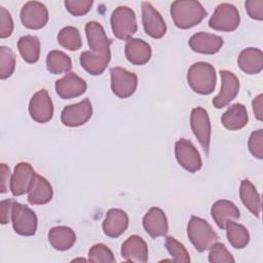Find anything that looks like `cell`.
Instances as JSON below:
<instances>
[{
	"label": "cell",
	"instance_id": "cell-1",
	"mask_svg": "<svg viewBox=\"0 0 263 263\" xmlns=\"http://www.w3.org/2000/svg\"><path fill=\"white\" fill-rule=\"evenodd\" d=\"M171 16L176 27L189 29L199 24L206 16V11L198 1L177 0L171 5Z\"/></svg>",
	"mask_w": 263,
	"mask_h": 263
},
{
	"label": "cell",
	"instance_id": "cell-2",
	"mask_svg": "<svg viewBox=\"0 0 263 263\" xmlns=\"http://www.w3.org/2000/svg\"><path fill=\"white\" fill-rule=\"evenodd\" d=\"M215 68L206 62L193 64L187 72V82L193 91L199 95H210L216 87Z\"/></svg>",
	"mask_w": 263,
	"mask_h": 263
},
{
	"label": "cell",
	"instance_id": "cell-3",
	"mask_svg": "<svg viewBox=\"0 0 263 263\" xmlns=\"http://www.w3.org/2000/svg\"><path fill=\"white\" fill-rule=\"evenodd\" d=\"M187 235L198 252H204L219 240L218 234L203 219L192 216L187 225Z\"/></svg>",
	"mask_w": 263,
	"mask_h": 263
},
{
	"label": "cell",
	"instance_id": "cell-4",
	"mask_svg": "<svg viewBox=\"0 0 263 263\" xmlns=\"http://www.w3.org/2000/svg\"><path fill=\"white\" fill-rule=\"evenodd\" d=\"M111 28L116 38L128 40L137 32V18L134 10L127 6H119L111 14Z\"/></svg>",
	"mask_w": 263,
	"mask_h": 263
},
{
	"label": "cell",
	"instance_id": "cell-5",
	"mask_svg": "<svg viewBox=\"0 0 263 263\" xmlns=\"http://www.w3.org/2000/svg\"><path fill=\"white\" fill-rule=\"evenodd\" d=\"M240 22L237 8L230 3L219 4L209 21V26L216 31H234Z\"/></svg>",
	"mask_w": 263,
	"mask_h": 263
},
{
	"label": "cell",
	"instance_id": "cell-6",
	"mask_svg": "<svg viewBox=\"0 0 263 263\" xmlns=\"http://www.w3.org/2000/svg\"><path fill=\"white\" fill-rule=\"evenodd\" d=\"M110 74L111 89L116 97L126 99L137 89L138 77L135 73L120 67H114L110 69Z\"/></svg>",
	"mask_w": 263,
	"mask_h": 263
},
{
	"label": "cell",
	"instance_id": "cell-7",
	"mask_svg": "<svg viewBox=\"0 0 263 263\" xmlns=\"http://www.w3.org/2000/svg\"><path fill=\"white\" fill-rule=\"evenodd\" d=\"M11 222L14 231L23 236H32L37 230V216L27 205L15 201Z\"/></svg>",
	"mask_w": 263,
	"mask_h": 263
},
{
	"label": "cell",
	"instance_id": "cell-8",
	"mask_svg": "<svg viewBox=\"0 0 263 263\" xmlns=\"http://www.w3.org/2000/svg\"><path fill=\"white\" fill-rule=\"evenodd\" d=\"M191 129L199 144L208 154L211 141V122L205 109L197 107L192 109L190 115Z\"/></svg>",
	"mask_w": 263,
	"mask_h": 263
},
{
	"label": "cell",
	"instance_id": "cell-9",
	"mask_svg": "<svg viewBox=\"0 0 263 263\" xmlns=\"http://www.w3.org/2000/svg\"><path fill=\"white\" fill-rule=\"evenodd\" d=\"M175 154L180 165L186 171L195 173L201 168L202 161L199 153L189 140H178L175 145Z\"/></svg>",
	"mask_w": 263,
	"mask_h": 263
},
{
	"label": "cell",
	"instance_id": "cell-10",
	"mask_svg": "<svg viewBox=\"0 0 263 263\" xmlns=\"http://www.w3.org/2000/svg\"><path fill=\"white\" fill-rule=\"evenodd\" d=\"M92 114L91 103L84 99L79 103L65 107L61 113V120L64 125L76 127L86 123Z\"/></svg>",
	"mask_w": 263,
	"mask_h": 263
},
{
	"label": "cell",
	"instance_id": "cell-11",
	"mask_svg": "<svg viewBox=\"0 0 263 263\" xmlns=\"http://www.w3.org/2000/svg\"><path fill=\"white\" fill-rule=\"evenodd\" d=\"M29 113L39 123H46L52 118L53 104L46 89H40L33 95L29 103Z\"/></svg>",
	"mask_w": 263,
	"mask_h": 263
},
{
	"label": "cell",
	"instance_id": "cell-12",
	"mask_svg": "<svg viewBox=\"0 0 263 263\" xmlns=\"http://www.w3.org/2000/svg\"><path fill=\"white\" fill-rule=\"evenodd\" d=\"M21 21L29 29H41L48 21L47 8L41 2L29 1L22 7Z\"/></svg>",
	"mask_w": 263,
	"mask_h": 263
},
{
	"label": "cell",
	"instance_id": "cell-13",
	"mask_svg": "<svg viewBox=\"0 0 263 263\" xmlns=\"http://www.w3.org/2000/svg\"><path fill=\"white\" fill-rule=\"evenodd\" d=\"M142 21L144 30L150 37L159 39L165 35V22L161 14L149 2L142 3Z\"/></svg>",
	"mask_w": 263,
	"mask_h": 263
},
{
	"label": "cell",
	"instance_id": "cell-14",
	"mask_svg": "<svg viewBox=\"0 0 263 263\" xmlns=\"http://www.w3.org/2000/svg\"><path fill=\"white\" fill-rule=\"evenodd\" d=\"M221 90L220 92L213 99V105L217 109H221L226 107L238 93L239 90V80L230 71L221 70Z\"/></svg>",
	"mask_w": 263,
	"mask_h": 263
},
{
	"label": "cell",
	"instance_id": "cell-15",
	"mask_svg": "<svg viewBox=\"0 0 263 263\" xmlns=\"http://www.w3.org/2000/svg\"><path fill=\"white\" fill-rule=\"evenodd\" d=\"M36 173L28 162H20L14 167L10 180V191L13 196L29 192Z\"/></svg>",
	"mask_w": 263,
	"mask_h": 263
},
{
	"label": "cell",
	"instance_id": "cell-16",
	"mask_svg": "<svg viewBox=\"0 0 263 263\" xmlns=\"http://www.w3.org/2000/svg\"><path fill=\"white\" fill-rule=\"evenodd\" d=\"M55 91L62 99H73L83 95L86 90V82L75 73H67L55 81Z\"/></svg>",
	"mask_w": 263,
	"mask_h": 263
},
{
	"label": "cell",
	"instance_id": "cell-17",
	"mask_svg": "<svg viewBox=\"0 0 263 263\" xmlns=\"http://www.w3.org/2000/svg\"><path fill=\"white\" fill-rule=\"evenodd\" d=\"M143 226L146 232L152 237L164 236L168 230L167 219L164 212L159 208H151L143 218Z\"/></svg>",
	"mask_w": 263,
	"mask_h": 263
},
{
	"label": "cell",
	"instance_id": "cell-18",
	"mask_svg": "<svg viewBox=\"0 0 263 263\" xmlns=\"http://www.w3.org/2000/svg\"><path fill=\"white\" fill-rule=\"evenodd\" d=\"M190 48L199 53L203 54H214L220 50L223 45L222 37L206 33V32H198L191 36L188 41Z\"/></svg>",
	"mask_w": 263,
	"mask_h": 263
},
{
	"label": "cell",
	"instance_id": "cell-19",
	"mask_svg": "<svg viewBox=\"0 0 263 263\" xmlns=\"http://www.w3.org/2000/svg\"><path fill=\"white\" fill-rule=\"evenodd\" d=\"M121 256L127 262H147L148 247L146 241L139 235L129 236L121 246Z\"/></svg>",
	"mask_w": 263,
	"mask_h": 263
},
{
	"label": "cell",
	"instance_id": "cell-20",
	"mask_svg": "<svg viewBox=\"0 0 263 263\" xmlns=\"http://www.w3.org/2000/svg\"><path fill=\"white\" fill-rule=\"evenodd\" d=\"M128 226V217L120 209H111L107 212L103 222V231L109 237L120 236Z\"/></svg>",
	"mask_w": 263,
	"mask_h": 263
},
{
	"label": "cell",
	"instance_id": "cell-21",
	"mask_svg": "<svg viewBox=\"0 0 263 263\" xmlns=\"http://www.w3.org/2000/svg\"><path fill=\"white\" fill-rule=\"evenodd\" d=\"M111 59L110 49L102 52L84 51L80 55V64L91 75H101L107 68Z\"/></svg>",
	"mask_w": 263,
	"mask_h": 263
},
{
	"label": "cell",
	"instance_id": "cell-22",
	"mask_svg": "<svg viewBox=\"0 0 263 263\" xmlns=\"http://www.w3.org/2000/svg\"><path fill=\"white\" fill-rule=\"evenodd\" d=\"M211 214L212 218L221 229H225V225L228 221L237 220L240 216L238 208L232 201L227 199L217 200L212 205Z\"/></svg>",
	"mask_w": 263,
	"mask_h": 263
},
{
	"label": "cell",
	"instance_id": "cell-23",
	"mask_svg": "<svg viewBox=\"0 0 263 263\" xmlns=\"http://www.w3.org/2000/svg\"><path fill=\"white\" fill-rule=\"evenodd\" d=\"M85 34L91 51L102 52L110 49L111 40L107 37L104 28L98 22H88L85 25Z\"/></svg>",
	"mask_w": 263,
	"mask_h": 263
},
{
	"label": "cell",
	"instance_id": "cell-24",
	"mask_svg": "<svg viewBox=\"0 0 263 263\" xmlns=\"http://www.w3.org/2000/svg\"><path fill=\"white\" fill-rule=\"evenodd\" d=\"M125 57L134 65H144L151 58L150 45L139 38H130L126 41L124 48Z\"/></svg>",
	"mask_w": 263,
	"mask_h": 263
},
{
	"label": "cell",
	"instance_id": "cell-25",
	"mask_svg": "<svg viewBox=\"0 0 263 263\" xmlns=\"http://www.w3.org/2000/svg\"><path fill=\"white\" fill-rule=\"evenodd\" d=\"M53 192L49 182L40 175H35L31 188L28 192V201L31 204H45L52 198Z\"/></svg>",
	"mask_w": 263,
	"mask_h": 263
},
{
	"label": "cell",
	"instance_id": "cell-26",
	"mask_svg": "<svg viewBox=\"0 0 263 263\" xmlns=\"http://www.w3.org/2000/svg\"><path fill=\"white\" fill-rule=\"evenodd\" d=\"M237 64L245 73L258 74L263 69V53L259 48H246L240 51Z\"/></svg>",
	"mask_w": 263,
	"mask_h": 263
},
{
	"label": "cell",
	"instance_id": "cell-27",
	"mask_svg": "<svg viewBox=\"0 0 263 263\" xmlns=\"http://www.w3.org/2000/svg\"><path fill=\"white\" fill-rule=\"evenodd\" d=\"M248 120L247 109L239 103L231 105L221 117L222 124L229 130H237L245 127Z\"/></svg>",
	"mask_w": 263,
	"mask_h": 263
},
{
	"label": "cell",
	"instance_id": "cell-28",
	"mask_svg": "<svg viewBox=\"0 0 263 263\" xmlns=\"http://www.w3.org/2000/svg\"><path fill=\"white\" fill-rule=\"evenodd\" d=\"M48 241L53 249L58 251H67L74 246L76 234L70 227L55 226L48 232Z\"/></svg>",
	"mask_w": 263,
	"mask_h": 263
},
{
	"label": "cell",
	"instance_id": "cell-29",
	"mask_svg": "<svg viewBox=\"0 0 263 263\" xmlns=\"http://www.w3.org/2000/svg\"><path fill=\"white\" fill-rule=\"evenodd\" d=\"M239 196L243 205L256 217H259L261 211V198L256 187L248 180L245 179L240 183Z\"/></svg>",
	"mask_w": 263,
	"mask_h": 263
},
{
	"label": "cell",
	"instance_id": "cell-30",
	"mask_svg": "<svg viewBox=\"0 0 263 263\" xmlns=\"http://www.w3.org/2000/svg\"><path fill=\"white\" fill-rule=\"evenodd\" d=\"M18 51L25 62L33 64L39 60L40 41L33 35H25L17 41Z\"/></svg>",
	"mask_w": 263,
	"mask_h": 263
},
{
	"label": "cell",
	"instance_id": "cell-31",
	"mask_svg": "<svg viewBox=\"0 0 263 263\" xmlns=\"http://www.w3.org/2000/svg\"><path fill=\"white\" fill-rule=\"evenodd\" d=\"M228 241L234 249H243L250 241V234L247 228L234 221H228L225 225Z\"/></svg>",
	"mask_w": 263,
	"mask_h": 263
},
{
	"label": "cell",
	"instance_id": "cell-32",
	"mask_svg": "<svg viewBox=\"0 0 263 263\" xmlns=\"http://www.w3.org/2000/svg\"><path fill=\"white\" fill-rule=\"evenodd\" d=\"M46 68L51 74L67 73L72 69V62L65 52L51 50L46 57Z\"/></svg>",
	"mask_w": 263,
	"mask_h": 263
},
{
	"label": "cell",
	"instance_id": "cell-33",
	"mask_svg": "<svg viewBox=\"0 0 263 263\" xmlns=\"http://www.w3.org/2000/svg\"><path fill=\"white\" fill-rule=\"evenodd\" d=\"M58 41L64 48L70 51L78 50L82 45V41H81V37L78 29L72 26L65 27L59 32Z\"/></svg>",
	"mask_w": 263,
	"mask_h": 263
},
{
	"label": "cell",
	"instance_id": "cell-34",
	"mask_svg": "<svg viewBox=\"0 0 263 263\" xmlns=\"http://www.w3.org/2000/svg\"><path fill=\"white\" fill-rule=\"evenodd\" d=\"M165 248L170 255L173 258V261L176 263H188L190 262L189 254L186 248L179 242L173 236H166L165 238Z\"/></svg>",
	"mask_w": 263,
	"mask_h": 263
},
{
	"label": "cell",
	"instance_id": "cell-35",
	"mask_svg": "<svg viewBox=\"0 0 263 263\" xmlns=\"http://www.w3.org/2000/svg\"><path fill=\"white\" fill-rule=\"evenodd\" d=\"M15 68V58L12 50L6 46L0 47V78L10 77Z\"/></svg>",
	"mask_w": 263,
	"mask_h": 263
},
{
	"label": "cell",
	"instance_id": "cell-36",
	"mask_svg": "<svg viewBox=\"0 0 263 263\" xmlns=\"http://www.w3.org/2000/svg\"><path fill=\"white\" fill-rule=\"evenodd\" d=\"M88 261L113 263L115 262V257L107 246L103 243H97L92 246L88 252Z\"/></svg>",
	"mask_w": 263,
	"mask_h": 263
},
{
	"label": "cell",
	"instance_id": "cell-37",
	"mask_svg": "<svg viewBox=\"0 0 263 263\" xmlns=\"http://www.w3.org/2000/svg\"><path fill=\"white\" fill-rule=\"evenodd\" d=\"M209 261L211 263H230L235 260L223 243L215 242L210 248Z\"/></svg>",
	"mask_w": 263,
	"mask_h": 263
},
{
	"label": "cell",
	"instance_id": "cell-38",
	"mask_svg": "<svg viewBox=\"0 0 263 263\" xmlns=\"http://www.w3.org/2000/svg\"><path fill=\"white\" fill-rule=\"evenodd\" d=\"M249 150L253 156L258 159L263 158V129L254 130L248 142Z\"/></svg>",
	"mask_w": 263,
	"mask_h": 263
},
{
	"label": "cell",
	"instance_id": "cell-39",
	"mask_svg": "<svg viewBox=\"0 0 263 263\" xmlns=\"http://www.w3.org/2000/svg\"><path fill=\"white\" fill-rule=\"evenodd\" d=\"M92 5L91 0H66L65 6L73 15L79 16L86 14Z\"/></svg>",
	"mask_w": 263,
	"mask_h": 263
},
{
	"label": "cell",
	"instance_id": "cell-40",
	"mask_svg": "<svg viewBox=\"0 0 263 263\" xmlns=\"http://www.w3.org/2000/svg\"><path fill=\"white\" fill-rule=\"evenodd\" d=\"M13 31V21L10 12L0 6V38H7Z\"/></svg>",
	"mask_w": 263,
	"mask_h": 263
},
{
	"label": "cell",
	"instance_id": "cell-41",
	"mask_svg": "<svg viewBox=\"0 0 263 263\" xmlns=\"http://www.w3.org/2000/svg\"><path fill=\"white\" fill-rule=\"evenodd\" d=\"M245 5L250 17L257 21L263 20V0H249Z\"/></svg>",
	"mask_w": 263,
	"mask_h": 263
},
{
	"label": "cell",
	"instance_id": "cell-42",
	"mask_svg": "<svg viewBox=\"0 0 263 263\" xmlns=\"http://www.w3.org/2000/svg\"><path fill=\"white\" fill-rule=\"evenodd\" d=\"M15 201L13 199H5L0 202V221L1 224H7L11 221L12 211Z\"/></svg>",
	"mask_w": 263,
	"mask_h": 263
},
{
	"label": "cell",
	"instance_id": "cell-43",
	"mask_svg": "<svg viewBox=\"0 0 263 263\" xmlns=\"http://www.w3.org/2000/svg\"><path fill=\"white\" fill-rule=\"evenodd\" d=\"M1 171V193H5L8 191V188L10 189V180H11V174L9 167L5 163H1L0 165Z\"/></svg>",
	"mask_w": 263,
	"mask_h": 263
},
{
	"label": "cell",
	"instance_id": "cell-44",
	"mask_svg": "<svg viewBox=\"0 0 263 263\" xmlns=\"http://www.w3.org/2000/svg\"><path fill=\"white\" fill-rule=\"evenodd\" d=\"M253 111L258 120H263V95H258L252 102Z\"/></svg>",
	"mask_w": 263,
	"mask_h": 263
}]
</instances>
